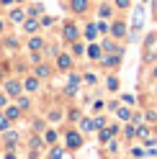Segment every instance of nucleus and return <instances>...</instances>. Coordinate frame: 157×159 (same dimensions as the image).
Here are the masks:
<instances>
[{
	"label": "nucleus",
	"instance_id": "obj_1",
	"mask_svg": "<svg viewBox=\"0 0 157 159\" xmlns=\"http://www.w3.org/2000/svg\"><path fill=\"white\" fill-rule=\"evenodd\" d=\"M80 144H83V136L77 134V131H70V134H67V146H70V149H77Z\"/></svg>",
	"mask_w": 157,
	"mask_h": 159
},
{
	"label": "nucleus",
	"instance_id": "obj_2",
	"mask_svg": "<svg viewBox=\"0 0 157 159\" xmlns=\"http://www.w3.org/2000/svg\"><path fill=\"white\" fill-rule=\"evenodd\" d=\"M70 5H72L75 13H85L88 5H90V0H70Z\"/></svg>",
	"mask_w": 157,
	"mask_h": 159
},
{
	"label": "nucleus",
	"instance_id": "obj_3",
	"mask_svg": "<svg viewBox=\"0 0 157 159\" xmlns=\"http://www.w3.org/2000/svg\"><path fill=\"white\" fill-rule=\"evenodd\" d=\"M23 28H26V34H34V31H39V21L34 16H28L26 21H23Z\"/></svg>",
	"mask_w": 157,
	"mask_h": 159
},
{
	"label": "nucleus",
	"instance_id": "obj_4",
	"mask_svg": "<svg viewBox=\"0 0 157 159\" xmlns=\"http://www.w3.org/2000/svg\"><path fill=\"white\" fill-rule=\"evenodd\" d=\"M111 34H113L116 39H124V36H126V26H124L121 21H116V23L111 26Z\"/></svg>",
	"mask_w": 157,
	"mask_h": 159
},
{
	"label": "nucleus",
	"instance_id": "obj_5",
	"mask_svg": "<svg viewBox=\"0 0 157 159\" xmlns=\"http://www.w3.org/2000/svg\"><path fill=\"white\" fill-rule=\"evenodd\" d=\"M64 39H67V41H75V39H77V26L75 23H67L64 26Z\"/></svg>",
	"mask_w": 157,
	"mask_h": 159
},
{
	"label": "nucleus",
	"instance_id": "obj_6",
	"mask_svg": "<svg viewBox=\"0 0 157 159\" xmlns=\"http://www.w3.org/2000/svg\"><path fill=\"white\" fill-rule=\"evenodd\" d=\"M57 64H59V69H70V67H72L70 54H59V57H57Z\"/></svg>",
	"mask_w": 157,
	"mask_h": 159
},
{
	"label": "nucleus",
	"instance_id": "obj_7",
	"mask_svg": "<svg viewBox=\"0 0 157 159\" xmlns=\"http://www.w3.org/2000/svg\"><path fill=\"white\" fill-rule=\"evenodd\" d=\"M116 131H119L116 126H111V128H103V131H101V141H103V144H108V141H111V136H113Z\"/></svg>",
	"mask_w": 157,
	"mask_h": 159
},
{
	"label": "nucleus",
	"instance_id": "obj_8",
	"mask_svg": "<svg viewBox=\"0 0 157 159\" xmlns=\"http://www.w3.org/2000/svg\"><path fill=\"white\" fill-rule=\"evenodd\" d=\"M11 21H16V23H23L26 21V16H23L21 8H13V11H11Z\"/></svg>",
	"mask_w": 157,
	"mask_h": 159
},
{
	"label": "nucleus",
	"instance_id": "obj_9",
	"mask_svg": "<svg viewBox=\"0 0 157 159\" xmlns=\"http://www.w3.org/2000/svg\"><path fill=\"white\" fill-rule=\"evenodd\" d=\"M5 90L11 93V95H18V93H21V85H18L16 80H11V82H5Z\"/></svg>",
	"mask_w": 157,
	"mask_h": 159
},
{
	"label": "nucleus",
	"instance_id": "obj_10",
	"mask_svg": "<svg viewBox=\"0 0 157 159\" xmlns=\"http://www.w3.org/2000/svg\"><path fill=\"white\" fill-rule=\"evenodd\" d=\"M85 36L93 41V39L98 36V26H95V23H88V26H85Z\"/></svg>",
	"mask_w": 157,
	"mask_h": 159
},
{
	"label": "nucleus",
	"instance_id": "obj_11",
	"mask_svg": "<svg viewBox=\"0 0 157 159\" xmlns=\"http://www.w3.org/2000/svg\"><path fill=\"white\" fill-rule=\"evenodd\" d=\"M49 75H52V69H49L46 64H39L36 67V77H49Z\"/></svg>",
	"mask_w": 157,
	"mask_h": 159
},
{
	"label": "nucleus",
	"instance_id": "obj_12",
	"mask_svg": "<svg viewBox=\"0 0 157 159\" xmlns=\"http://www.w3.org/2000/svg\"><path fill=\"white\" fill-rule=\"evenodd\" d=\"M88 57H90V59H101V46H90V49H88Z\"/></svg>",
	"mask_w": 157,
	"mask_h": 159
},
{
	"label": "nucleus",
	"instance_id": "obj_13",
	"mask_svg": "<svg viewBox=\"0 0 157 159\" xmlns=\"http://www.w3.org/2000/svg\"><path fill=\"white\" fill-rule=\"evenodd\" d=\"M23 87H26V90H36V87H39V80H36V77H28Z\"/></svg>",
	"mask_w": 157,
	"mask_h": 159
},
{
	"label": "nucleus",
	"instance_id": "obj_14",
	"mask_svg": "<svg viewBox=\"0 0 157 159\" xmlns=\"http://www.w3.org/2000/svg\"><path fill=\"white\" fill-rule=\"evenodd\" d=\"M5 116L11 118V121H16V118L21 116V108H8V111H5Z\"/></svg>",
	"mask_w": 157,
	"mask_h": 159
},
{
	"label": "nucleus",
	"instance_id": "obj_15",
	"mask_svg": "<svg viewBox=\"0 0 157 159\" xmlns=\"http://www.w3.org/2000/svg\"><path fill=\"white\" fill-rule=\"evenodd\" d=\"M80 128H83V131H93V128H95V123L90 121V118H83V123H80Z\"/></svg>",
	"mask_w": 157,
	"mask_h": 159
},
{
	"label": "nucleus",
	"instance_id": "obj_16",
	"mask_svg": "<svg viewBox=\"0 0 157 159\" xmlns=\"http://www.w3.org/2000/svg\"><path fill=\"white\" fill-rule=\"evenodd\" d=\"M16 141H18V134H13V131H5V144H11V146H13Z\"/></svg>",
	"mask_w": 157,
	"mask_h": 159
},
{
	"label": "nucleus",
	"instance_id": "obj_17",
	"mask_svg": "<svg viewBox=\"0 0 157 159\" xmlns=\"http://www.w3.org/2000/svg\"><path fill=\"white\" fill-rule=\"evenodd\" d=\"M8 123H11V118L3 113V116H0V131H8Z\"/></svg>",
	"mask_w": 157,
	"mask_h": 159
},
{
	"label": "nucleus",
	"instance_id": "obj_18",
	"mask_svg": "<svg viewBox=\"0 0 157 159\" xmlns=\"http://www.w3.org/2000/svg\"><path fill=\"white\" fill-rule=\"evenodd\" d=\"M119 118H121V121H129V118H131L129 108H119Z\"/></svg>",
	"mask_w": 157,
	"mask_h": 159
},
{
	"label": "nucleus",
	"instance_id": "obj_19",
	"mask_svg": "<svg viewBox=\"0 0 157 159\" xmlns=\"http://www.w3.org/2000/svg\"><path fill=\"white\" fill-rule=\"evenodd\" d=\"M106 85H108V90H119V80H116V77H108Z\"/></svg>",
	"mask_w": 157,
	"mask_h": 159
},
{
	"label": "nucleus",
	"instance_id": "obj_20",
	"mask_svg": "<svg viewBox=\"0 0 157 159\" xmlns=\"http://www.w3.org/2000/svg\"><path fill=\"white\" fill-rule=\"evenodd\" d=\"M124 134L129 136V139H134V136H136V126H126V128H124Z\"/></svg>",
	"mask_w": 157,
	"mask_h": 159
},
{
	"label": "nucleus",
	"instance_id": "obj_21",
	"mask_svg": "<svg viewBox=\"0 0 157 159\" xmlns=\"http://www.w3.org/2000/svg\"><path fill=\"white\" fill-rule=\"evenodd\" d=\"M44 139H46V144H54V141H57V134H54V131H46Z\"/></svg>",
	"mask_w": 157,
	"mask_h": 159
},
{
	"label": "nucleus",
	"instance_id": "obj_22",
	"mask_svg": "<svg viewBox=\"0 0 157 159\" xmlns=\"http://www.w3.org/2000/svg\"><path fill=\"white\" fill-rule=\"evenodd\" d=\"M28 46H31L34 52H36V49H41V39H31V41H28Z\"/></svg>",
	"mask_w": 157,
	"mask_h": 159
},
{
	"label": "nucleus",
	"instance_id": "obj_23",
	"mask_svg": "<svg viewBox=\"0 0 157 159\" xmlns=\"http://www.w3.org/2000/svg\"><path fill=\"white\" fill-rule=\"evenodd\" d=\"M111 16V5H101V18H108Z\"/></svg>",
	"mask_w": 157,
	"mask_h": 159
},
{
	"label": "nucleus",
	"instance_id": "obj_24",
	"mask_svg": "<svg viewBox=\"0 0 157 159\" xmlns=\"http://www.w3.org/2000/svg\"><path fill=\"white\" fill-rule=\"evenodd\" d=\"M49 159H62V149H52V154H49Z\"/></svg>",
	"mask_w": 157,
	"mask_h": 159
},
{
	"label": "nucleus",
	"instance_id": "obj_25",
	"mask_svg": "<svg viewBox=\"0 0 157 159\" xmlns=\"http://www.w3.org/2000/svg\"><path fill=\"white\" fill-rule=\"evenodd\" d=\"M131 154H134L136 159H142V157H144V149H139V146H136V149H131Z\"/></svg>",
	"mask_w": 157,
	"mask_h": 159
},
{
	"label": "nucleus",
	"instance_id": "obj_26",
	"mask_svg": "<svg viewBox=\"0 0 157 159\" xmlns=\"http://www.w3.org/2000/svg\"><path fill=\"white\" fill-rule=\"evenodd\" d=\"M39 13H41V5H34V8H31V11H28V16H34V18H36Z\"/></svg>",
	"mask_w": 157,
	"mask_h": 159
},
{
	"label": "nucleus",
	"instance_id": "obj_27",
	"mask_svg": "<svg viewBox=\"0 0 157 159\" xmlns=\"http://www.w3.org/2000/svg\"><path fill=\"white\" fill-rule=\"evenodd\" d=\"M98 31H101V34H108L111 28H108V23H98Z\"/></svg>",
	"mask_w": 157,
	"mask_h": 159
},
{
	"label": "nucleus",
	"instance_id": "obj_28",
	"mask_svg": "<svg viewBox=\"0 0 157 159\" xmlns=\"http://www.w3.org/2000/svg\"><path fill=\"white\" fill-rule=\"evenodd\" d=\"M116 5H119V8H129L131 0H116Z\"/></svg>",
	"mask_w": 157,
	"mask_h": 159
},
{
	"label": "nucleus",
	"instance_id": "obj_29",
	"mask_svg": "<svg viewBox=\"0 0 157 159\" xmlns=\"http://www.w3.org/2000/svg\"><path fill=\"white\" fill-rule=\"evenodd\" d=\"M49 118H52V121H59L62 113H59V111H52V113H49Z\"/></svg>",
	"mask_w": 157,
	"mask_h": 159
},
{
	"label": "nucleus",
	"instance_id": "obj_30",
	"mask_svg": "<svg viewBox=\"0 0 157 159\" xmlns=\"http://www.w3.org/2000/svg\"><path fill=\"white\" fill-rule=\"evenodd\" d=\"M93 123H95V128H103V126H106V121H103V118H95Z\"/></svg>",
	"mask_w": 157,
	"mask_h": 159
},
{
	"label": "nucleus",
	"instance_id": "obj_31",
	"mask_svg": "<svg viewBox=\"0 0 157 159\" xmlns=\"http://www.w3.org/2000/svg\"><path fill=\"white\" fill-rule=\"evenodd\" d=\"M18 108H28V98H21V100H18Z\"/></svg>",
	"mask_w": 157,
	"mask_h": 159
},
{
	"label": "nucleus",
	"instance_id": "obj_32",
	"mask_svg": "<svg viewBox=\"0 0 157 159\" xmlns=\"http://www.w3.org/2000/svg\"><path fill=\"white\" fill-rule=\"evenodd\" d=\"M3 105H5V98H3V95H0V108H3Z\"/></svg>",
	"mask_w": 157,
	"mask_h": 159
},
{
	"label": "nucleus",
	"instance_id": "obj_33",
	"mask_svg": "<svg viewBox=\"0 0 157 159\" xmlns=\"http://www.w3.org/2000/svg\"><path fill=\"white\" fill-rule=\"evenodd\" d=\"M11 3H13V0H3V5H11Z\"/></svg>",
	"mask_w": 157,
	"mask_h": 159
},
{
	"label": "nucleus",
	"instance_id": "obj_34",
	"mask_svg": "<svg viewBox=\"0 0 157 159\" xmlns=\"http://www.w3.org/2000/svg\"><path fill=\"white\" fill-rule=\"evenodd\" d=\"M152 75H155V80H157V67H155V72H152Z\"/></svg>",
	"mask_w": 157,
	"mask_h": 159
},
{
	"label": "nucleus",
	"instance_id": "obj_35",
	"mask_svg": "<svg viewBox=\"0 0 157 159\" xmlns=\"http://www.w3.org/2000/svg\"><path fill=\"white\" fill-rule=\"evenodd\" d=\"M0 77H3V69H0Z\"/></svg>",
	"mask_w": 157,
	"mask_h": 159
},
{
	"label": "nucleus",
	"instance_id": "obj_36",
	"mask_svg": "<svg viewBox=\"0 0 157 159\" xmlns=\"http://www.w3.org/2000/svg\"><path fill=\"white\" fill-rule=\"evenodd\" d=\"M0 31H3V23H0Z\"/></svg>",
	"mask_w": 157,
	"mask_h": 159
},
{
	"label": "nucleus",
	"instance_id": "obj_37",
	"mask_svg": "<svg viewBox=\"0 0 157 159\" xmlns=\"http://www.w3.org/2000/svg\"><path fill=\"white\" fill-rule=\"evenodd\" d=\"M155 90H157V87H155Z\"/></svg>",
	"mask_w": 157,
	"mask_h": 159
}]
</instances>
